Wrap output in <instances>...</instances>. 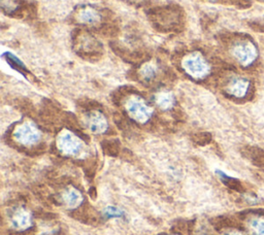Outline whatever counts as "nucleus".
<instances>
[{
    "label": "nucleus",
    "instance_id": "2eb2a0df",
    "mask_svg": "<svg viewBox=\"0 0 264 235\" xmlns=\"http://www.w3.org/2000/svg\"><path fill=\"white\" fill-rule=\"evenodd\" d=\"M5 55H6V60L10 64V66L13 67L15 69H17L18 72L22 73L23 75H25L24 73L27 72V69H26L25 65L17 57H15V56H13V55H11L10 53H6Z\"/></svg>",
    "mask_w": 264,
    "mask_h": 235
},
{
    "label": "nucleus",
    "instance_id": "aec40b11",
    "mask_svg": "<svg viewBox=\"0 0 264 235\" xmlns=\"http://www.w3.org/2000/svg\"><path fill=\"white\" fill-rule=\"evenodd\" d=\"M228 235H241L240 233H230V234H228Z\"/></svg>",
    "mask_w": 264,
    "mask_h": 235
},
{
    "label": "nucleus",
    "instance_id": "7ed1b4c3",
    "mask_svg": "<svg viewBox=\"0 0 264 235\" xmlns=\"http://www.w3.org/2000/svg\"><path fill=\"white\" fill-rule=\"evenodd\" d=\"M1 9L7 16L22 17L23 15H33L35 7L33 3L25 0H0Z\"/></svg>",
    "mask_w": 264,
    "mask_h": 235
},
{
    "label": "nucleus",
    "instance_id": "f3484780",
    "mask_svg": "<svg viewBox=\"0 0 264 235\" xmlns=\"http://www.w3.org/2000/svg\"><path fill=\"white\" fill-rule=\"evenodd\" d=\"M104 216L106 218H121L124 216V213L115 206H108L104 210Z\"/></svg>",
    "mask_w": 264,
    "mask_h": 235
},
{
    "label": "nucleus",
    "instance_id": "a211bd4d",
    "mask_svg": "<svg viewBox=\"0 0 264 235\" xmlns=\"http://www.w3.org/2000/svg\"><path fill=\"white\" fill-rule=\"evenodd\" d=\"M194 141L199 145H205L211 141V135L208 133H199L194 136Z\"/></svg>",
    "mask_w": 264,
    "mask_h": 235
},
{
    "label": "nucleus",
    "instance_id": "9d476101",
    "mask_svg": "<svg viewBox=\"0 0 264 235\" xmlns=\"http://www.w3.org/2000/svg\"><path fill=\"white\" fill-rule=\"evenodd\" d=\"M11 223L13 227L18 229L28 228L31 224L30 214L23 209H19L13 213L11 218Z\"/></svg>",
    "mask_w": 264,
    "mask_h": 235
},
{
    "label": "nucleus",
    "instance_id": "423d86ee",
    "mask_svg": "<svg viewBox=\"0 0 264 235\" xmlns=\"http://www.w3.org/2000/svg\"><path fill=\"white\" fill-rule=\"evenodd\" d=\"M185 71L193 78H202L207 72V65L198 54H192L184 60Z\"/></svg>",
    "mask_w": 264,
    "mask_h": 235
},
{
    "label": "nucleus",
    "instance_id": "9b49d317",
    "mask_svg": "<svg viewBox=\"0 0 264 235\" xmlns=\"http://www.w3.org/2000/svg\"><path fill=\"white\" fill-rule=\"evenodd\" d=\"M83 200L81 193L76 189H69L63 194V201L71 207L78 206Z\"/></svg>",
    "mask_w": 264,
    "mask_h": 235
},
{
    "label": "nucleus",
    "instance_id": "ddd939ff",
    "mask_svg": "<svg viewBox=\"0 0 264 235\" xmlns=\"http://www.w3.org/2000/svg\"><path fill=\"white\" fill-rule=\"evenodd\" d=\"M217 173L219 174L220 178L222 179V182H223L227 187L235 190V191H242L243 187H242V184L240 181H238V179H235L233 177H230L228 175H226L224 172L222 171H217Z\"/></svg>",
    "mask_w": 264,
    "mask_h": 235
},
{
    "label": "nucleus",
    "instance_id": "39448f33",
    "mask_svg": "<svg viewBox=\"0 0 264 235\" xmlns=\"http://www.w3.org/2000/svg\"><path fill=\"white\" fill-rule=\"evenodd\" d=\"M15 137L18 143L31 146L36 144L39 141V132L38 130L30 123H24L23 125L19 126L15 132Z\"/></svg>",
    "mask_w": 264,
    "mask_h": 235
},
{
    "label": "nucleus",
    "instance_id": "0eeeda50",
    "mask_svg": "<svg viewBox=\"0 0 264 235\" xmlns=\"http://www.w3.org/2000/svg\"><path fill=\"white\" fill-rule=\"evenodd\" d=\"M58 147L66 155H77L82 149V144L75 135L69 132L62 133L58 140Z\"/></svg>",
    "mask_w": 264,
    "mask_h": 235
},
{
    "label": "nucleus",
    "instance_id": "f257e3e1",
    "mask_svg": "<svg viewBox=\"0 0 264 235\" xmlns=\"http://www.w3.org/2000/svg\"><path fill=\"white\" fill-rule=\"evenodd\" d=\"M147 13L153 27L161 33L179 32L185 26V11L177 4L153 7Z\"/></svg>",
    "mask_w": 264,
    "mask_h": 235
},
{
    "label": "nucleus",
    "instance_id": "f03ea898",
    "mask_svg": "<svg viewBox=\"0 0 264 235\" xmlns=\"http://www.w3.org/2000/svg\"><path fill=\"white\" fill-rule=\"evenodd\" d=\"M74 48L79 56L89 61H96L100 59L103 54L102 45L87 31L76 30L74 37Z\"/></svg>",
    "mask_w": 264,
    "mask_h": 235
},
{
    "label": "nucleus",
    "instance_id": "4468645a",
    "mask_svg": "<svg viewBox=\"0 0 264 235\" xmlns=\"http://www.w3.org/2000/svg\"><path fill=\"white\" fill-rule=\"evenodd\" d=\"M102 149L108 155H117L119 153L120 145L118 141H105L102 143Z\"/></svg>",
    "mask_w": 264,
    "mask_h": 235
},
{
    "label": "nucleus",
    "instance_id": "1a4fd4ad",
    "mask_svg": "<svg viewBox=\"0 0 264 235\" xmlns=\"http://www.w3.org/2000/svg\"><path fill=\"white\" fill-rule=\"evenodd\" d=\"M86 123L89 129L94 133H101L106 130L107 122L98 112H91L86 117Z\"/></svg>",
    "mask_w": 264,
    "mask_h": 235
},
{
    "label": "nucleus",
    "instance_id": "dca6fc26",
    "mask_svg": "<svg viewBox=\"0 0 264 235\" xmlns=\"http://www.w3.org/2000/svg\"><path fill=\"white\" fill-rule=\"evenodd\" d=\"M252 235H264V220L254 219L251 222Z\"/></svg>",
    "mask_w": 264,
    "mask_h": 235
},
{
    "label": "nucleus",
    "instance_id": "6e6552de",
    "mask_svg": "<svg viewBox=\"0 0 264 235\" xmlns=\"http://www.w3.org/2000/svg\"><path fill=\"white\" fill-rule=\"evenodd\" d=\"M76 17L77 19L85 25H99L98 23H100V19L101 16L99 11L97 10L94 7L91 6H84V7H81L80 9L77 10L76 12Z\"/></svg>",
    "mask_w": 264,
    "mask_h": 235
},
{
    "label": "nucleus",
    "instance_id": "f8f14e48",
    "mask_svg": "<svg viewBox=\"0 0 264 235\" xmlns=\"http://www.w3.org/2000/svg\"><path fill=\"white\" fill-rule=\"evenodd\" d=\"M156 102L163 109H169L173 107L175 98H174V96L170 93H160L156 96Z\"/></svg>",
    "mask_w": 264,
    "mask_h": 235
},
{
    "label": "nucleus",
    "instance_id": "20e7f679",
    "mask_svg": "<svg viewBox=\"0 0 264 235\" xmlns=\"http://www.w3.org/2000/svg\"><path fill=\"white\" fill-rule=\"evenodd\" d=\"M127 112L133 120L140 123L147 122L152 114V110L149 108V106L138 98H131L128 101Z\"/></svg>",
    "mask_w": 264,
    "mask_h": 235
},
{
    "label": "nucleus",
    "instance_id": "6ab92c4d",
    "mask_svg": "<svg viewBox=\"0 0 264 235\" xmlns=\"http://www.w3.org/2000/svg\"><path fill=\"white\" fill-rule=\"evenodd\" d=\"M253 160L254 162L258 165V166H262L264 167V153H260V152H258V153H253Z\"/></svg>",
    "mask_w": 264,
    "mask_h": 235
}]
</instances>
